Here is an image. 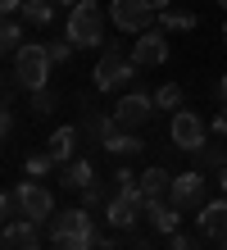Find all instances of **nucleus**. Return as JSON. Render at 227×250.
<instances>
[{"mask_svg":"<svg viewBox=\"0 0 227 250\" xmlns=\"http://www.w3.org/2000/svg\"><path fill=\"white\" fill-rule=\"evenodd\" d=\"M45 237H50L59 250H96V246H100L96 218H91L86 205H82V209H64V214H55L50 223H45Z\"/></svg>","mask_w":227,"mask_h":250,"instance_id":"1","label":"nucleus"},{"mask_svg":"<svg viewBox=\"0 0 227 250\" xmlns=\"http://www.w3.org/2000/svg\"><path fill=\"white\" fill-rule=\"evenodd\" d=\"M91 78H96L100 91H123V86L136 78V64H132V46H123L118 37H109L100 46V64L91 68Z\"/></svg>","mask_w":227,"mask_h":250,"instance_id":"2","label":"nucleus"},{"mask_svg":"<svg viewBox=\"0 0 227 250\" xmlns=\"http://www.w3.org/2000/svg\"><path fill=\"white\" fill-rule=\"evenodd\" d=\"M64 37H68L78 50H96V46H104V41H109V37H104V14H100L96 0H78V5L68 9Z\"/></svg>","mask_w":227,"mask_h":250,"instance_id":"3","label":"nucleus"},{"mask_svg":"<svg viewBox=\"0 0 227 250\" xmlns=\"http://www.w3.org/2000/svg\"><path fill=\"white\" fill-rule=\"evenodd\" d=\"M50 68H55L50 50L37 46V41H27V46L14 55V78H19V86H23L27 96L41 91V86H50Z\"/></svg>","mask_w":227,"mask_h":250,"instance_id":"4","label":"nucleus"},{"mask_svg":"<svg viewBox=\"0 0 227 250\" xmlns=\"http://www.w3.org/2000/svg\"><path fill=\"white\" fill-rule=\"evenodd\" d=\"M109 19H114L118 32L141 37V32H150V27H155L159 9H155V0H114V5H109Z\"/></svg>","mask_w":227,"mask_h":250,"instance_id":"5","label":"nucleus"},{"mask_svg":"<svg viewBox=\"0 0 227 250\" xmlns=\"http://www.w3.org/2000/svg\"><path fill=\"white\" fill-rule=\"evenodd\" d=\"M14 196H19V214L27 218V223H50V218H55V196H50V187H41L37 178L19 182Z\"/></svg>","mask_w":227,"mask_h":250,"instance_id":"6","label":"nucleus"},{"mask_svg":"<svg viewBox=\"0 0 227 250\" xmlns=\"http://www.w3.org/2000/svg\"><path fill=\"white\" fill-rule=\"evenodd\" d=\"M168 141L177 146V150H200V146L209 141V127H205V119L195 109H177L173 114V123H168Z\"/></svg>","mask_w":227,"mask_h":250,"instance_id":"7","label":"nucleus"},{"mask_svg":"<svg viewBox=\"0 0 227 250\" xmlns=\"http://www.w3.org/2000/svg\"><path fill=\"white\" fill-rule=\"evenodd\" d=\"M155 96H145V91H127L123 100L114 105V123L123 127V132H136V127H145L150 119H155Z\"/></svg>","mask_w":227,"mask_h":250,"instance_id":"8","label":"nucleus"},{"mask_svg":"<svg viewBox=\"0 0 227 250\" xmlns=\"http://www.w3.org/2000/svg\"><path fill=\"white\" fill-rule=\"evenodd\" d=\"M141 214H145V196L141 191H114V196L104 200V218H109V228H118V232L136 228Z\"/></svg>","mask_w":227,"mask_h":250,"instance_id":"9","label":"nucleus"},{"mask_svg":"<svg viewBox=\"0 0 227 250\" xmlns=\"http://www.w3.org/2000/svg\"><path fill=\"white\" fill-rule=\"evenodd\" d=\"M132 64H136V68H159V64H168V32H164L159 23L132 41Z\"/></svg>","mask_w":227,"mask_h":250,"instance_id":"10","label":"nucleus"},{"mask_svg":"<svg viewBox=\"0 0 227 250\" xmlns=\"http://www.w3.org/2000/svg\"><path fill=\"white\" fill-rule=\"evenodd\" d=\"M205 173L200 168H186V173H177L173 178V191H168V200L177 205V209H200L205 205Z\"/></svg>","mask_w":227,"mask_h":250,"instance_id":"11","label":"nucleus"},{"mask_svg":"<svg viewBox=\"0 0 227 250\" xmlns=\"http://www.w3.org/2000/svg\"><path fill=\"white\" fill-rule=\"evenodd\" d=\"M195 223H200V232H205V237L227 241V196H223V200H209V205H200Z\"/></svg>","mask_w":227,"mask_h":250,"instance_id":"12","label":"nucleus"},{"mask_svg":"<svg viewBox=\"0 0 227 250\" xmlns=\"http://www.w3.org/2000/svg\"><path fill=\"white\" fill-rule=\"evenodd\" d=\"M0 250H41V237H37V223H5V237H0Z\"/></svg>","mask_w":227,"mask_h":250,"instance_id":"13","label":"nucleus"},{"mask_svg":"<svg viewBox=\"0 0 227 250\" xmlns=\"http://www.w3.org/2000/svg\"><path fill=\"white\" fill-rule=\"evenodd\" d=\"M145 218H150V228H155V232H168V237H173L177 223H182V209H177L173 200H150L145 205Z\"/></svg>","mask_w":227,"mask_h":250,"instance_id":"14","label":"nucleus"},{"mask_svg":"<svg viewBox=\"0 0 227 250\" xmlns=\"http://www.w3.org/2000/svg\"><path fill=\"white\" fill-rule=\"evenodd\" d=\"M45 150L55 155V164H59V168L73 164V159H78V155H73V150H78V127H55V132H50V141H45Z\"/></svg>","mask_w":227,"mask_h":250,"instance_id":"15","label":"nucleus"},{"mask_svg":"<svg viewBox=\"0 0 227 250\" xmlns=\"http://www.w3.org/2000/svg\"><path fill=\"white\" fill-rule=\"evenodd\" d=\"M168 191H173V173L168 168H145L141 173V196H145V205L150 200H168Z\"/></svg>","mask_w":227,"mask_h":250,"instance_id":"16","label":"nucleus"},{"mask_svg":"<svg viewBox=\"0 0 227 250\" xmlns=\"http://www.w3.org/2000/svg\"><path fill=\"white\" fill-rule=\"evenodd\" d=\"M191 159H195V168L200 173H209V168H227V141H205L200 150H191Z\"/></svg>","mask_w":227,"mask_h":250,"instance_id":"17","label":"nucleus"},{"mask_svg":"<svg viewBox=\"0 0 227 250\" xmlns=\"http://www.w3.org/2000/svg\"><path fill=\"white\" fill-rule=\"evenodd\" d=\"M100 146H104V150H109L114 159H127V155H141V150H145V141L136 137V132H123V127H118L109 141H100Z\"/></svg>","mask_w":227,"mask_h":250,"instance_id":"18","label":"nucleus"},{"mask_svg":"<svg viewBox=\"0 0 227 250\" xmlns=\"http://www.w3.org/2000/svg\"><path fill=\"white\" fill-rule=\"evenodd\" d=\"M59 173H64V187H68V191H82V187L96 182V168H91V159H73V164H64Z\"/></svg>","mask_w":227,"mask_h":250,"instance_id":"19","label":"nucleus"},{"mask_svg":"<svg viewBox=\"0 0 227 250\" xmlns=\"http://www.w3.org/2000/svg\"><path fill=\"white\" fill-rule=\"evenodd\" d=\"M195 23H200V19H195V9H164L159 14V27H164V32H191Z\"/></svg>","mask_w":227,"mask_h":250,"instance_id":"20","label":"nucleus"},{"mask_svg":"<svg viewBox=\"0 0 227 250\" xmlns=\"http://www.w3.org/2000/svg\"><path fill=\"white\" fill-rule=\"evenodd\" d=\"M55 168H59V164H55L50 150H32V155L23 159V173H27V178H37V182L45 178V173H55Z\"/></svg>","mask_w":227,"mask_h":250,"instance_id":"21","label":"nucleus"},{"mask_svg":"<svg viewBox=\"0 0 227 250\" xmlns=\"http://www.w3.org/2000/svg\"><path fill=\"white\" fill-rule=\"evenodd\" d=\"M23 14H27V23H32V27H50L55 23V0H27Z\"/></svg>","mask_w":227,"mask_h":250,"instance_id":"22","label":"nucleus"},{"mask_svg":"<svg viewBox=\"0 0 227 250\" xmlns=\"http://www.w3.org/2000/svg\"><path fill=\"white\" fill-rule=\"evenodd\" d=\"M23 46H27V41H23V23H19V19H5V32H0V50L14 60Z\"/></svg>","mask_w":227,"mask_h":250,"instance_id":"23","label":"nucleus"},{"mask_svg":"<svg viewBox=\"0 0 227 250\" xmlns=\"http://www.w3.org/2000/svg\"><path fill=\"white\" fill-rule=\"evenodd\" d=\"M55 105H59V96L50 91V86H41V91H32V96H27V109H32L37 119H45V114H55Z\"/></svg>","mask_w":227,"mask_h":250,"instance_id":"24","label":"nucleus"},{"mask_svg":"<svg viewBox=\"0 0 227 250\" xmlns=\"http://www.w3.org/2000/svg\"><path fill=\"white\" fill-rule=\"evenodd\" d=\"M155 105H159V109H177V105H182V86H177V82H164L159 91H155Z\"/></svg>","mask_w":227,"mask_h":250,"instance_id":"25","label":"nucleus"},{"mask_svg":"<svg viewBox=\"0 0 227 250\" xmlns=\"http://www.w3.org/2000/svg\"><path fill=\"white\" fill-rule=\"evenodd\" d=\"M45 50H50V60H55V64H68L78 46H73V41H59V37H55V41H45Z\"/></svg>","mask_w":227,"mask_h":250,"instance_id":"26","label":"nucleus"},{"mask_svg":"<svg viewBox=\"0 0 227 250\" xmlns=\"http://www.w3.org/2000/svg\"><path fill=\"white\" fill-rule=\"evenodd\" d=\"M0 214H5V223H19V196H14V191H5V196H0Z\"/></svg>","mask_w":227,"mask_h":250,"instance_id":"27","label":"nucleus"},{"mask_svg":"<svg viewBox=\"0 0 227 250\" xmlns=\"http://www.w3.org/2000/svg\"><path fill=\"white\" fill-rule=\"evenodd\" d=\"M100 200H109V196H104V187H100V182H91V187H82V205H86V209H96Z\"/></svg>","mask_w":227,"mask_h":250,"instance_id":"28","label":"nucleus"},{"mask_svg":"<svg viewBox=\"0 0 227 250\" xmlns=\"http://www.w3.org/2000/svg\"><path fill=\"white\" fill-rule=\"evenodd\" d=\"M214 137H218V141H227V105L214 114Z\"/></svg>","mask_w":227,"mask_h":250,"instance_id":"29","label":"nucleus"},{"mask_svg":"<svg viewBox=\"0 0 227 250\" xmlns=\"http://www.w3.org/2000/svg\"><path fill=\"white\" fill-rule=\"evenodd\" d=\"M173 250H195V237H186V232H173Z\"/></svg>","mask_w":227,"mask_h":250,"instance_id":"30","label":"nucleus"},{"mask_svg":"<svg viewBox=\"0 0 227 250\" xmlns=\"http://www.w3.org/2000/svg\"><path fill=\"white\" fill-rule=\"evenodd\" d=\"M27 5V0H0V9H5V19H14V14H19Z\"/></svg>","mask_w":227,"mask_h":250,"instance_id":"31","label":"nucleus"},{"mask_svg":"<svg viewBox=\"0 0 227 250\" xmlns=\"http://www.w3.org/2000/svg\"><path fill=\"white\" fill-rule=\"evenodd\" d=\"M214 96H218V105H227V73H223V78L214 82Z\"/></svg>","mask_w":227,"mask_h":250,"instance_id":"32","label":"nucleus"},{"mask_svg":"<svg viewBox=\"0 0 227 250\" xmlns=\"http://www.w3.org/2000/svg\"><path fill=\"white\" fill-rule=\"evenodd\" d=\"M96 250H118V241H109V237H100V246Z\"/></svg>","mask_w":227,"mask_h":250,"instance_id":"33","label":"nucleus"},{"mask_svg":"<svg viewBox=\"0 0 227 250\" xmlns=\"http://www.w3.org/2000/svg\"><path fill=\"white\" fill-rule=\"evenodd\" d=\"M218 187H223V196H227V168H218Z\"/></svg>","mask_w":227,"mask_h":250,"instance_id":"34","label":"nucleus"},{"mask_svg":"<svg viewBox=\"0 0 227 250\" xmlns=\"http://www.w3.org/2000/svg\"><path fill=\"white\" fill-rule=\"evenodd\" d=\"M155 9L164 14V9H173V0H155Z\"/></svg>","mask_w":227,"mask_h":250,"instance_id":"35","label":"nucleus"},{"mask_svg":"<svg viewBox=\"0 0 227 250\" xmlns=\"http://www.w3.org/2000/svg\"><path fill=\"white\" fill-rule=\"evenodd\" d=\"M55 5H68V9H73V5H78V0H55Z\"/></svg>","mask_w":227,"mask_h":250,"instance_id":"36","label":"nucleus"},{"mask_svg":"<svg viewBox=\"0 0 227 250\" xmlns=\"http://www.w3.org/2000/svg\"><path fill=\"white\" fill-rule=\"evenodd\" d=\"M223 46H227V23H223Z\"/></svg>","mask_w":227,"mask_h":250,"instance_id":"37","label":"nucleus"},{"mask_svg":"<svg viewBox=\"0 0 227 250\" xmlns=\"http://www.w3.org/2000/svg\"><path fill=\"white\" fill-rule=\"evenodd\" d=\"M218 5H223V9H227V0H218Z\"/></svg>","mask_w":227,"mask_h":250,"instance_id":"38","label":"nucleus"}]
</instances>
